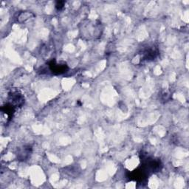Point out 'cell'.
Wrapping results in <instances>:
<instances>
[{"label":"cell","instance_id":"cell-1","mask_svg":"<svg viewBox=\"0 0 189 189\" xmlns=\"http://www.w3.org/2000/svg\"><path fill=\"white\" fill-rule=\"evenodd\" d=\"M52 68H50L52 72H57L58 74H61V73H65V70H66V66L65 64H63V65H60V64H52Z\"/></svg>","mask_w":189,"mask_h":189}]
</instances>
